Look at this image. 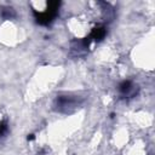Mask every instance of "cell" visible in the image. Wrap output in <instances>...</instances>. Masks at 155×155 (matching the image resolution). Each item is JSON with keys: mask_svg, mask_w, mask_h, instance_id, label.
Returning a JSON list of instances; mask_svg holds the SVG:
<instances>
[{"mask_svg": "<svg viewBox=\"0 0 155 155\" xmlns=\"http://www.w3.org/2000/svg\"><path fill=\"white\" fill-rule=\"evenodd\" d=\"M35 137H34V134H28V137H27V139L28 140H33Z\"/></svg>", "mask_w": 155, "mask_h": 155, "instance_id": "8992f818", "label": "cell"}, {"mask_svg": "<svg viewBox=\"0 0 155 155\" xmlns=\"http://www.w3.org/2000/svg\"><path fill=\"white\" fill-rule=\"evenodd\" d=\"M117 88L121 97L124 98H132V97H136L138 93V86L130 80H124L122 82H120Z\"/></svg>", "mask_w": 155, "mask_h": 155, "instance_id": "3957f363", "label": "cell"}, {"mask_svg": "<svg viewBox=\"0 0 155 155\" xmlns=\"http://www.w3.org/2000/svg\"><path fill=\"white\" fill-rule=\"evenodd\" d=\"M107 35V29L103 25H97L96 28L92 29V31L90 33V35L87 36L91 41H101L104 39V36Z\"/></svg>", "mask_w": 155, "mask_h": 155, "instance_id": "277c9868", "label": "cell"}, {"mask_svg": "<svg viewBox=\"0 0 155 155\" xmlns=\"http://www.w3.org/2000/svg\"><path fill=\"white\" fill-rule=\"evenodd\" d=\"M1 16H2L4 18H6V19H10V18L15 17V11H13V8H11V7H6V8L2 10Z\"/></svg>", "mask_w": 155, "mask_h": 155, "instance_id": "5b68a950", "label": "cell"}, {"mask_svg": "<svg viewBox=\"0 0 155 155\" xmlns=\"http://www.w3.org/2000/svg\"><path fill=\"white\" fill-rule=\"evenodd\" d=\"M59 6H61V2L59 1H48L46 4V10L44 12H36V11H34V16H35L36 22L39 24H42V25L50 24L54 19V17L57 16Z\"/></svg>", "mask_w": 155, "mask_h": 155, "instance_id": "7a4b0ae2", "label": "cell"}, {"mask_svg": "<svg viewBox=\"0 0 155 155\" xmlns=\"http://www.w3.org/2000/svg\"><path fill=\"white\" fill-rule=\"evenodd\" d=\"M84 99L75 94H59L54 99L53 108L58 113L70 114L82 104Z\"/></svg>", "mask_w": 155, "mask_h": 155, "instance_id": "6da1fadb", "label": "cell"}]
</instances>
